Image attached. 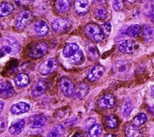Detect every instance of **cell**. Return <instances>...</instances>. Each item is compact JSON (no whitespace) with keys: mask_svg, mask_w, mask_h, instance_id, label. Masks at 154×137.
Wrapping results in <instances>:
<instances>
[{"mask_svg":"<svg viewBox=\"0 0 154 137\" xmlns=\"http://www.w3.org/2000/svg\"><path fill=\"white\" fill-rule=\"evenodd\" d=\"M149 112L154 115V106H148Z\"/></svg>","mask_w":154,"mask_h":137,"instance_id":"40","label":"cell"},{"mask_svg":"<svg viewBox=\"0 0 154 137\" xmlns=\"http://www.w3.org/2000/svg\"><path fill=\"white\" fill-rule=\"evenodd\" d=\"M129 2L131 3H135V2H137L138 0H128Z\"/></svg>","mask_w":154,"mask_h":137,"instance_id":"45","label":"cell"},{"mask_svg":"<svg viewBox=\"0 0 154 137\" xmlns=\"http://www.w3.org/2000/svg\"><path fill=\"white\" fill-rule=\"evenodd\" d=\"M60 87L63 94L67 97H72L75 94V87L67 77H63L60 78Z\"/></svg>","mask_w":154,"mask_h":137,"instance_id":"7","label":"cell"},{"mask_svg":"<svg viewBox=\"0 0 154 137\" xmlns=\"http://www.w3.org/2000/svg\"><path fill=\"white\" fill-rule=\"evenodd\" d=\"M95 123H96V120L94 118H90L86 120V122L85 124V127L88 129V130H89L94 124H95Z\"/></svg>","mask_w":154,"mask_h":137,"instance_id":"38","label":"cell"},{"mask_svg":"<svg viewBox=\"0 0 154 137\" xmlns=\"http://www.w3.org/2000/svg\"><path fill=\"white\" fill-rule=\"evenodd\" d=\"M47 87V81L44 79H40L33 84L31 89V94L34 97H39L45 92Z\"/></svg>","mask_w":154,"mask_h":137,"instance_id":"11","label":"cell"},{"mask_svg":"<svg viewBox=\"0 0 154 137\" xmlns=\"http://www.w3.org/2000/svg\"><path fill=\"white\" fill-rule=\"evenodd\" d=\"M29 1H35V0H29Z\"/></svg>","mask_w":154,"mask_h":137,"instance_id":"47","label":"cell"},{"mask_svg":"<svg viewBox=\"0 0 154 137\" xmlns=\"http://www.w3.org/2000/svg\"><path fill=\"white\" fill-rule=\"evenodd\" d=\"M58 64V61L55 58L53 57L47 58L40 63L38 71L43 75H48L56 69Z\"/></svg>","mask_w":154,"mask_h":137,"instance_id":"4","label":"cell"},{"mask_svg":"<svg viewBox=\"0 0 154 137\" xmlns=\"http://www.w3.org/2000/svg\"><path fill=\"white\" fill-rule=\"evenodd\" d=\"M142 35L144 40L146 42H150L154 39V28L149 25H144L143 26Z\"/></svg>","mask_w":154,"mask_h":137,"instance_id":"20","label":"cell"},{"mask_svg":"<svg viewBox=\"0 0 154 137\" xmlns=\"http://www.w3.org/2000/svg\"><path fill=\"white\" fill-rule=\"evenodd\" d=\"M150 95L152 97L154 98V85L152 86V89H151V91H150Z\"/></svg>","mask_w":154,"mask_h":137,"instance_id":"42","label":"cell"},{"mask_svg":"<svg viewBox=\"0 0 154 137\" xmlns=\"http://www.w3.org/2000/svg\"><path fill=\"white\" fill-rule=\"evenodd\" d=\"M143 1H147V0H143Z\"/></svg>","mask_w":154,"mask_h":137,"instance_id":"48","label":"cell"},{"mask_svg":"<svg viewBox=\"0 0 154 137\" xmlns=\"http://www.w3.org/2000/svg\"><path fill=\"white\" fill-rule=\"evenodd\" d=\"M32 16L28 10H23L19 13L15 21V27L19 30L26 28L31 22Z\"/></svg>","mask_w":154,"mask_h":137,"instance_id":"5","label":"cell"},{"mask_svg":"<svg viewBox=\"0 0 154 137\" xmlns=\"http://www.w3.org/2000/svg\"><path fill=\"white\" fill-rule=\"evenodd\" d=\"M103 33L106 35H109L111 31V24L109 22H105L101 25Z\"/></svg>","mask_w":154,"mask_h":137,"instance_id":"37","label":"cell"},{"mask_svg":"<svg viewBox=\"0 0 154 137\" xmlns=\"http://www.w3.org/2000/svg\"><path fill=\"white\" fill-rule=\"evenodd\" d=\"M132 109L133 104L132 101L129 98L125 99L121 106V112L122 115L125 117H128L130 115Z\"/></svg>","mask_w":154,"mask_h":137,"instance_id":"27","label":"cell"},{"mask_svg":"<svg viewBox=\"0 0 154 137\" xmlns=\"http://www.w3.org/2000/svg\"><path fill=\"white\" fill-rule=\"evenodd\" d=\"M144 14L150 19L154 18V0L148 1L144 7Z\"/></svg>","mask_w":154,"mask_h":137,"instance_id":"28","label":"cell"},{"mask_svg":"<svg viewBox=\"0 0 154 137\" xmlns=\"http://www.w3.org/2000/svg\"><path fill=\"white\" fill-rule=\"evenodd\" d=\"M30 109V105L25 102H19L14 104L10 108V112L13 115H19L27 112Z\"/></svg>","mask_w":154,"mask_h":137,"instance_id":"17","label":"cell"},{"mask_svg":"<svg viewBox=\"0 0 154 137\" xmlns=\"http://www.w3.org/2000/svg\"><path fill=\"white\" fill-rule=\"evenodd\" d=\"M1 57L3 53L16 55L20 49V45L17 40L12 36H5L1 40Z\"/></svg>","mask_w":154,"mask_h":137,"instance_id":"1","label":"cell"},{"mask_svg":"<svg viewBox=\"0 0 154 137\" xmlns=\"http://www.w3.org/2000/svg\"><path fill=\"white\" fill-rule=\"evenodd\" d=\"M105 136H115L116 135H106Z\"/></svg>","mask_w":154,"mask_h":137,"instance_id":"46","label":"cell"},{"mask_svg":"<svg viewBox=\"0 0 154 137\" xmlns=\"http://www.w3.org/2000/svg\"><path fill=\"white\" fill-rule=\"evenodd\" d=\"M25 120L23 119H18L13 122L9 129L8 132L13 135H17L21 133L25 127Z\"/></svg>","mask_w":154,"mask_h":137,"instance_id":"18","label":"cell"},{"mask_svg":"<svg viewBox=\"0 0 154 137\" xmlns=\"http://www.w3.org/2000/svg\"><path fill=\"white\" fill-rule=\"evenodd\" d=\"M93 1L96 2H97V3L100 4H103L105 2V0H93Z\"/></svg>","mask_w":154,"mask_h":137,"instance_id":"41","label":"cell"},{"mask_svg":"<svg viewBox=\"0 0 154 137\" xmlns=\"http://www.w3.org/2000/svg\"><path fill=\"white\" fill-rule=\"evenodd\" d=\"M34 30L40 37H44L49 33V27L47 23L43 19L36 21L34 24Z\"/></svg>","mask_w":154,"mask_h":137,"instance_id":"15","label":"cell"},{"mask_svg":"<svg viewBox=\"0 0 154 137\" xmlns=\"http://www.w3.org/2000/svg\"><path fill=\"white\" fill-rule=\"evenodd\" d=\"M84 61V56L83 52L78 49L73 55L69 58V62L71 64L79 65L82 64Z\"/></svg>","mask_w":154,"mask_h":137,"instance_id":"25","label":"cell"},{"mask_svg":"<svg viewBox=\"0 0 154 137\" xmlns=\"http://www.w3.org/2000/svg\"><path fill=\"white\" fill-rule=\"evenodd\" d=\"M132 65L130 62L119 60L116 62L112 67V71L119 76H125L130 73Z\"/></svg>","mask_w":154,"mask_h":137,"instance_id":"6","label":"cell"},{"mask_svg":"<svg viewBox=\"0 0 154 137\" xmlns=\"http://www.w3.org/2000/svg\"><path fill=\"white\" fill-rule=\"evenodd\" d=\"M48 51L47 44L43 42H38L32 44L28 51V55L34 59L40 58L46 54Z\"/></svg>","mask_w":154,"mask_h":137,"instance_id":"2","label":"cell"},{"mask_svg":"<svg viewBox=\"0 0 154 137\" xmlns=\"http://www.w3.org/2000/svg\"><path fill=\"white\" fill-rule=\"evenodd\" d=\"M141 32V27L138 24H132L129 26L126 30V34L129 37H137Z\"/></svg>","mask_w":154,"mask_h":137,"instance_id":"30","label":"cell"},{"mask_svg":"<svg viewBox=\"0 0 154 137\" xmlns=\"http://www.w3.org/2000/svg\"><path fill=\"white\" fill-rule=\"evenodd\" d=\"M6 127V123L2 117L1 118V133L3 132Z\"/></svg>","mask_w":154,"mask_h":137,"instance_id":"39","label":"cell"},{"mask_svg":"<svg viewBox=\"0 0 154 137\" xmlns=\"http://www.w3.org/2000/svg\"><path fill=\"white\" fill-rule=\"evenodd\" d=\"M147 121V116L144 113H140L133 119V124L136 126H139L143 124Z\"/></svg>","mask_w":154,"mask_h":137,"instance_id":"34","label":"cell"},{"mask_svg":"<svg viewBox=\"0 0 154 137\" xmlns=\"http://www.w3.org/2000/svg\"><path fill=\"white\" fill-rule=\"evenodd\" d=\"M14 93L13 86L8 81H1L0 84V95L2 98L11 97Z\"/></svg>","mask_w":154,"mask_h":137,"instance_id":"14","label":"cell"},{"mask_svg":"<svg viewBox=\"0 0 154 137\" xmlns=\"http://www.w3.org/2000/svg\"><path fill=\"white\" fill-rule=\"evenodd\" d=\"M13 5L7 2H2L0 5V16L5 17L10 15L13 11Z\"/></svg>","mask_w":154,"mask_h":137,"instance_id":"26","label":"cell"},{"mask_svg":"<svg viewBox=\"0 0 154 137\" xmlns=\"http://www.w3.org/2000/svg\"><path fill=\"white\" fill-rule=\"evenodd\" d=\"M85 34L95 42H100L103 38V34L100 27L94 24H87L84 28Z\"/></svg>","mask_w":154,"mask_h":137,"instance_id":"3","label":"cell"},{"mask_svg":"<svg viewBox=\"0 0 154 137\" xmlns=\"http://www.w3.org/2000/svg\"><path fill=\"white\" fill-rule=\"evenodd\" d=\"M124 5V0H113L112 7L114 10H120Z\"/></svg>","mask_w":154,"mask_h":137,"instance_id":"36","label":"cell"},{"mask_svg":"<svg viewBox=\"0 0 154 137\" xmlns=\"http://www.w3.org/2000/svg\"><path fill=\"white\" fill-rule=\"evenodd\" d=\"M104 72V68L99 65L94 66L87 74V79L90 81H94L99 79Z\"/></svg>","mask_w":154,"mask_h":137,"instance_id":"13","label":"cell"},{"mask_svg":"<svg viewBox=\"0 0 154 137\" xmlns=\"http://www.w3.org/2000/svg\"><path fill=\"white\" fill-rule=\"evenodd\" d=\"M79 49V46L76 43L67 44L63 50V54L64 57L69 58Z\"/></svg>","mask_w":154,"mask_h":137,"instance_id":"24","label":"cell"},{"mask_svg":"<svg viewBox=\"0 0 154 137\" xmlns=\"http://www.w3.org/2000/svg\"><path fill=\"white\" fill-rule=\"evenodd\" d=\"M102 132V127L99 124H94L89 130L88 135L90 136H99Z\"/></svg>","mask_w":154,"mask_h":137,"instance_id":"33","label":"cell"},{"mask_svg":"<svg viewBox=\"0 0 154 137\" xmlns=\"http://www.w3.org/2000/svg\"><path fill=\"white\" fill-rule=\"evenodd\" d=\"M47 118L42 115H35L29 119V124L31 129H40L45 127L47 124Z\"/></svg>","mask_w":154,"mask_h":137,"instance_id":"10","label":"cell"},{"mask_svg":"<svg viewBox=\"0 0 154 137\" xmlns=\"http://www.w3.org/2000/svg\"><path fill=\"white\" fill-rule=\"evenodd\" d=\"M89 92V86L87 83H79L75 87V94L79 99L84 98Z\"/></svg>","mask_w":154,"mask_h":137,"instance_id":"21","label":"cell"},{"mask_svg":"<svg viewBox=\"0 0 154 137\" xmlns=\"http://www.w3.org/2000/svg\"><path fill=\"white\" fill-rule=\"evenodd\" d=\"M86 53L88 58L91 61H95L99 57V53L96 46L93 44H89L86 47Z\"/></svg>","mask_w":154,"mask_h":137,"instance_id":"23","label":"cell"},{"mask_svg":"<svg viewBox=\"0 0 154 137\" xmlns=\"http://www.w3.org/2000/svg\"><path fill=\"white\" fill-rule=\"evenodd\" d=\"M72 26L71 22L67 19L57 18L52 21L51 27L57 33H64L67 31Z\"/></svg>","mask_w":154,"mask_h":137,"instance_id":"8","label":"cell"},{"mask_svg":"<svg viewBox=\"0 0 154 137\" xmlns=\"http://www.w3.org/2000/svg\"><path fill=\"white\" fill-rule=\"evenodd\" d=\"M105 125L109 129H114L118 125L117 118L114 115H109L105 118Z\"/></svg>","mask_w":154,"mask_h":137,"instance_id":"31","label":"cell"},{"mask_svg":"<svg viewBox=\"0 0 154 137\" xmlns=\"http://www.w3.org/2000/svg\"><path fill=\"white\" fill-rule=\"evenodd\" d=\"M72 6L71 0H57L55 7L58 13L65 14L67 13Z\"/></svg>","mask_w":154,"mask_h":137,"instance_id":"19","label":"cell"},{"mask_svg":"<svg viewBox=\"0 0 154 137\" xmlns=\"http://www.w3.org/2000/svg\"><path fill=\"white\" fill-rule=\"evenodd\" d=\"M94 15L99 20H104L107 17V12L103 8H97L94 10Z\"/></svg>","mask_w":154,"mask_h":137,"instance_id":"35","label":"cell"},{"mask_svg":"<svg viewBox=\"0 0 154 137\" xmlns=\"http://www.w3.org/2000/svg\"><path fill=\"white\" fill-rule=\"evenodd\" d=\"M0 103H1V112H2V110L3 109V107L4 106V103L2 100L0 101Z\"/></svg>","mask_w":154,"mask_h":137,"instance_id":"43","label":"cell"},{"mask_svg":"<svg viewBox=\"0 0 154 137\" xmlns=\"http://www.w3.org/2000/svg\"><path fill=\"white\" fill-rule=\"evenodd\" d=\"M116 100L114 95L106 94L102 96L97 101L98 106L102 109H110L114 107Z\"/></svg>","mask_w":154,"mask_h":137,"instance_id":"9","label":"cell"},{"mask_svg":"<svg viewBox=\"0 0 154 137\" xmlns=\"http://www.w3.org/2000/svg\"><path fill=\"white\" fill-rule=\"evenodd\" d=\"M125 134L127 136H137L140 133L139 129L135 125L128 126L125 129Z\"/></svg>","mask_w":154,"mask_h":137,"instance_id":"32","label":"cell"},{"mask_svg":"<svg viewBox=\"0 0 154 137\" xmlns=\"http://www.w3.org/2000/svg\"><path fill=\"white\" fill-rule=\"evenodd\" d=\"M66 129L64 126L61 124H58L53 127L49 132L48 136H61L65 134Z\"/></svg>","mask_w":154,"mask_h":137,"instance_id":"29","label":"cell"},{"mask_svg":"<svg viewBox=\"0 0 154 137\" xmlns=\"http://www.w3.org/2000/svg\"><path fill=\"white\" fill-rule=\"evenodd\" d=\"M80 133H79V132H77V133H75V135H73V136H82V134H80V135H79Z\"/></svg>","mask_w":154,"mask_h":137,"instance_id":"44","label":"cell"},{"mask_svg":"<svg viewBox=\"0 0 154 137\" xmlns=\"http://www.w3.org/2000/svg\"><path fill=\"white\" fill-rule=\"evenodd\" d=\"M74 8L78 14H85L90 8L88 0H75L74 2Z\"/></svg>","mask_w":154,"mask_h":137,"instance_id":"16","label":"cell"},{"mask_svg":"<svg viewBox=\"0 0 154 137\" xmlns=\"http://www.w3.org/2000/svg\"><path fill=\"white\" fill-rule=\"evenodd\" d=\"M14 81L17 87L23 88L28 86L30 83V78L26 74L21 73L16 76Z\"/></svg>","mask_w":154,"mask_h":137,"instance_id":"22","label":"cell"},{"mask_svg":"<svg viewBox=\"0 0 154 137\" xmlns=\"http://www.w3.org/2000/svg\"><path fill=\"white\" fill-rule=\"evenodd\" d=\"M118 48L119 51L122 53L129 54L132 53L135 50L136 43L132 39L124 40L119 43Z\"/></svg>","mask_w":154,"mask_h":137,"instance_id":"12","label":"cell"}]
</instances>
